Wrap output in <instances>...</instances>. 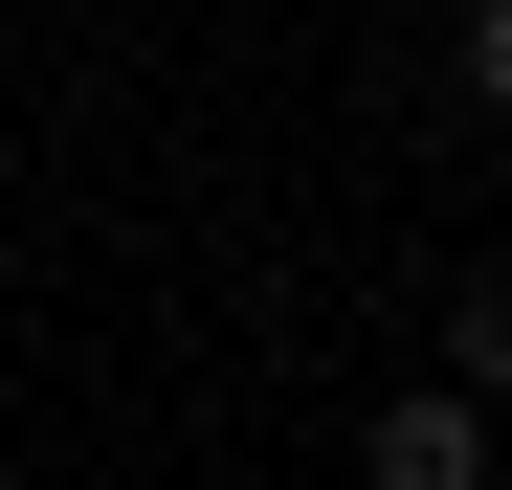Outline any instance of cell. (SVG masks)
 Returning a JSON list of instances; mask_svg holds the SVG:
<instances>
[{
  "label": "cell",
  "mask_w": 512,
  "mask_h": 490,
  "mask_svg": "<svg viewBox=\"0 0 512 490\" xmlns=\"http://www.w3.org/2000/svg\"><path fill=\"white\" fill-rule=\"evenodd\" d=\"M357 468H379V490H490V401H446V379H401L379 424H357Z\"/></svg>",
  "instance_id": "1"
},
{
  "label": "cell",
  "mask_w": 512,
  "mask_h": 490,
  "mask_svg": "<svg viewBox=\"0 0 512 490\" xmlns=\"http://www.w3.org/2000/svg\"><path fill=\"white\" fill-rule=\"evenodd\" d=\"M468 112H512V0H468Z\"/></svg>",
  "instance_id": "3"
},
{
  "label": "cell",
  "mask_w": 512,
  "mask_h": 490,
  "mask_svg": "<svg viewBox=\"0 0 512 490\" xmlns=\"http://www.w3.org/2000/svg\"><path fill=\"white\" fill-rule=\"evenodd\" d=\"M446 401H512V268L446 290Z\"/></svg>",
  "instance_id": "2"
}]
</instances>
